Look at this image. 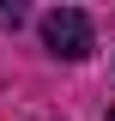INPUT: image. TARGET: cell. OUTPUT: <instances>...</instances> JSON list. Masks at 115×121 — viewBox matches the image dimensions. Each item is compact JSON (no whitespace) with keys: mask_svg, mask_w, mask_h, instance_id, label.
I'll return each instance as SVG.
<instances>
[{"mask_svg":"<svg viewBox=\"0 0 115 121\" xmlns=\"http://www.w3.org/2000/svg\"><path fill=\"white\" fill-rule=\"evenodd\" d=\"M43 43L55 48V55H67V60H85L91 55V18L79 12V6H55V12L43 18Z\"/></svg>","mask_w":115,"mask_h":121,"instance_id":"cell-1","label":"cell"},{"mask_svg":"<svg viewBox=\"0 0 115 121\" xmlns=\"http://www.w3.org/2000/svg\"><path fill=\"white\" fill-rule=\"evenodd\" d=\"M109 121H115V109H109Z\"/></svg>","mask_w":115,"mask_h":121,"instance_id":"cell-3","label":"cell"},{"mask_svg":"<svg viewBox=\"0 0 115 121\" xmlns=\"http://www.w3.org/2000/svg\"><path fill=\"white\" fill-rule=\"evenodd\" d=\"M0 24H6V30H18V24H24V6H18V0H12V6L0 0Z\"/></svg>","mask_w":115,"mask_h":121,"instance_id":"cell-2","label":"cell"}]
</instances>
